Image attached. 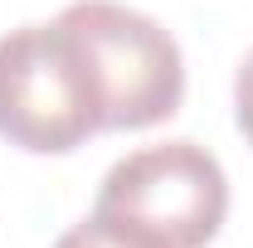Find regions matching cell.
Wrapping results in <instances>:
<instances>
[{"label":"cell","mask_w":253,"mask_h":248,"mask_svg":"<svg viewBox=\"0 0 253 248\" xmlns=\"http://www.w3.org/2000/svg\"><path fill=\"white\" fill-rule=\"evenodd\" d=\"M54 25L88 73L102 131H146L180 112L185 59L166 25L117 0H73Z\"/></svg>","instance_id":"1"},{"label":"cell","mask_w":253,"mask_h":248,"mask_svg":"<svg viewBox=\"0 0 253 248\" xmlns=\"http://www.w3.org/2000/svg\"><path fill=\"white\" fill-rule=\"evenodd\" d=\"M93 214L161 248H205L229 214V175L200 141H156L102 175Z\"/></svg>","instance_id":"2"},{"label":"cell","mask_w":253,"mask_h":248,"mask_svg":"<svg viewBox=\"0 0 253 248\" xmlns=\"http://www.w3.org/2000/svg\"><path fill=\"white\" fill-rule=\"evenodd\" d=\"M97 126V102L68 34L20 25L0 34V136L30 156H68Z\"/></svg>","instance_id":"3"},{"label":"cell","mask_w":253,"mask_h":248,"mask_svg":"<svg viewBox=\"0 0 253 248\" xmlns=\"http://www.w3.org/2000/svg\"><path fill=\"white\" fill-rule=\"evenodd\" d=\"M54 248H161V244H151V239H141V234H131V229H122L102 214H88L73 229H63Z\"/></svg>","instance_id":"4"},{"label":"cell","mask_w":253,"mask_h":248,"mask_svg":"<svg viewBox=\"0 0 253 248\" xmlns=\"http://www.w3.org/2000/svg\"><path fill=\"white\" fill-rule=\"evenodd\" d=\"M234 126H239V136L253 146V49L244 54L239 73H234Z\"/></svg>","instance_id":"5"}]
</instances>
